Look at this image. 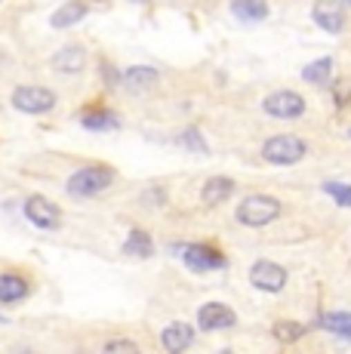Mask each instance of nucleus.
<instances>
[{
    "label": "nucleus",
    "instance_id": "f257e3e1",
    "mask_svg": "<svg viewBox=\"0 0 351 354\" xmlns=\"http://www.w3.org/2000/svg\"><path fill=\"white\" fill-rule=\"evenodd\" d=\"M278 216H281V201L272 194H249L238 203V209H234V219L247 228H265V225H272Z\"/></svg>",
    "mask_w": 351,
    "mask_h": 354
},
{
    "label": "nucleus",
    "instance_id": "f03ea898",
    "mask_svg": "<svg viewBox=\"0 0 351 354\" xmlns=\"http://www.w3.org/2000/svg\"><path fill=\"white\" fill-rule=\"evenodd\" d=\"M111 182H114L111 167H84V169H77V173L68 176L65 192L71 197H96V194H102Z\"/></svg>",
    "mask_w": 351,
    "mask_h": 354
},
{
    "label": "nucleus",
    "instance_id": "7ed1b4c3",
    "mask_svg": "<svg viewBox=\"0 0 351 354\" xmlns=\"http://www.w3.org/2000/svg\"><path fill=\"white\" fill-rule=\"evenodd\" d=\"M308 154V145L299 136H272V139L262 145V158L274 167H293Z\"/></svg>",
    "mask_w": 351,
    "mask_h": 354
},
{
    "label": "nucleus",
    "instance_id": "20e7f679",
    "mask_svg": "<svg viewBox=\"0 0 351 354\" xmlns=\"http://www.w3.org/2000/svg\"><path fill=\"white\" fill-rule=\"evenodd\" d=\"M10 102L22 114H46L56 105V93L46 90V86H16Z\"/></svg>",
    "mask_w": 351,
    "mask_h": 354
},
{
    "label": "nucleus",
    "instance_id": "39448f33",
    "mask_svg": "<svg viewBox=\"0 0 351 354\" xmlns=\"http://www.w3.org/2000/svg\"><path fill=\"white\" fill-rule=\"evenodd\" d=\"M262 108H265V114H272L278 120H296L305 114V99L293 90H278L272 96H265Z\"/></svg>",
    "mask_w": 351,
    "mask_h": 354
},
{
    "label": "nucleus",
    "instance_id": "423d86ee",
    "mask_svg": "<svg viewBox=\"0 0 351 354\" xmlns=\"http://www.w3.org/2000/svg\"><path fill=\"white\" fill-rule=\"evenodd\" d=\"M249 283L262 292H281L287 287V268L272 259H259V262L249 268Z\"/></svg>",
    "mask_w": 351,
    "mask_h": 354
},
{
    "label": "nucleus",
    "instance_id": "0eeeda50",
    "mask_svg": "<svg viewBox=\"0 0 351 354\" xmlns=\"http://www.w3.org/2000/svg\"><path fill=\"white\" fill-rule=\"evenodd\" d=\"M25 216H28L31 225H37L44 231H56L62 225V209L53 201H46L44 194H31L28 201H25Z\"/></svg>",
    "mask_w": 351,
    "mask_h": 354
},
{
    "label": "nucleus",
    "instance_id": "6e6552de",
    "mask_svg": "<svg viewBox=\"0 0 351 354\" xmlns=\"http://www.w3.org/2000/svg\"><path fill=\"white\" fill-rule=\"evenodd\" d=\"M176 253H182V262L188 265L191 271H216V268H225L228 259L213 247H204V243H185L179 247Z\"/></svg>",
    "mask_w": 351,
    "mask_h": 354
},
{
    "label": "nucleus",
    "instance_id": "1a4fd4ad",
    "mask_svg": "<svg viewBox=\"0 0 351 354\" xmlns=\"http://www.w3.org/2000/svg\"><path fill=\"white\" fill-rule=\"evenodd\" d=\"M234 324H238V315H234L225 302H207V305H200V311H198V326L207 333L231 330Z\"/></svg>",
    "mask_w": 351,
    "mask_h": 354
},
{
    "label": "nucleus",
    "instance_id": "9d476101",
    "mask_svg": "<svg viewBox=\"0 0 351 354\" xmlns=\"http://www.w3.org/2000/svg\"><path fill=\"white\" fill-rule=\"evenodd\" d=\"M191 342H194V326L191 324L176 321L170 326H164V333H160V345H164L170 354H182L185 348H191Z\"/></svg>",
    "mask_w": 351,
    "mask_h": 354
},
{
    "label": "nucleus",
    "instance_id": "9b49d317",
    "mask_svg": "<svg viewBox=\"0 0 351 354\" xmlns=\"http://www.w3.org/2000/svg\"><path fill=\"white\" fill-rule=\"evenodd\" d=\"M84 65H86V50L77 44L62 46V50L53 56V68H56L59 74H77V71H84Z\"/></svg>",
    "mask_w": 351,
    "mask_h": 354
},
{
    "label": "nucleus",
    "instance_id": "f8f14e48",
    "mask_svg": "<svg viewBox=\"0 0 351 354\" xmlns=\"http://www.w3.org/2000/svg\"><path fill=\"white\" fill-rule=\"evenodd\" d=\"M231 194H234V179H228V176H213V179L204 182L200 201H204L207 207H219V203H225Z\"/></svg>",
    "mask_w": 351,
    "mask_h": 354
},
{
    "label": "nucleus",
    "instance_id": "ddd939ff",
    "mask_svg": "<svg viewBox=\"0 0 351 354\" xmlns=\"http://www.w3.org/2000/svg\"><path fill=\"white\" fill-rule=\"evenodd\" d=\"M158 80H160V74L154 71V68H148V65H133V68H126V74H124V86H126L130 93H145V90H151Z\"/></svg>",
    "mask_w": 351,
    "mask_h": 354
},
{
    "label": "nucleus",
    "instance_id": "4468645a",
    "mask_svg": "<svg viewBox=\"0 0 351 354\" xmlns=\"http://www.w3.org/2000/svg\"><path fill=\"white\" fill-rule=\"evenodd\" d=\"M312 19H314L317 28H323L327 34H339L342 25H345V12L336 10L333 3H317L312 10Z\"/></svg>",
    "mask_w": 351,
    "mask_h": 354
},
{
    "label": "nucleus",
    "instance_id": "2eb2a0df",
    "mask_svg": "<svg viewBox=\"0 0 351 354\" xmlns=\"http://www.w3.org/2000/svg\"><path fill=\"white\" fill-rule=\"evenodd\" d=\"M28 296V281L22 274H0V302L10 305Z\"/></svg>",
    "mask_w": 351,
    "mask_h": 354
},
{
    "label": "nucleus",
    "instance_id": "dca6fc26",
    "mask_svg": "<svg viewBox=\"0 0 351 354\" xmlns=\"http://www.w3.org/2000/svg\"><path fill=\"white\" fill-rule=\"evenodd\" d=\"M154 253V243H151V234L142 228H133L130 237L124 243V256H133V259H148Z\"/></svg>",
    "mask_w": 351,
    "mask_h": 354
},
{
    "label": "nucleus",
    "instance_id": "f3484780",
    "mask_svg": "<svg viewBox=\"0 0 351 354\" xmlns=\"http://www.w3.org/2000/svg\"><path fill=\"white\" fill-rule=\"evenodd\" d=\"M231 12L240 22H262L268 16V0H234Z\"/></svg>",
    "mask_w": 351,
    "mask_h": 354
},
{
    "label": "nucleus",
    "instance_id": "a211bd4d",
    "mask_svg": "<svg viewBox=\"0 0 351 354\" xmlns=\"http://www.w3.org/2000/svg\"><path fill=\"white\" fill-rule=\"evenodd\" d=\"M86 16V6L84 3H77V0H68L65 6H59L56 12H53V28H71V25H77L80 19Z\"/></svg>",
    "mask_w": 351,
    "mask_h": 354
},
{
    "label": "nucleus",
    "instance_id": "6ab92c4d",
    "mask_svg": "<svg viewBox=\"0 0 351 354\" xmlns=\"http://www.w3.org/2000/svg\"><path fill=\"white\" fill-rule=\"evenodd\" d=\"M330 74H333V59L330 56L314 59V62H308L302 68V80H305V84H314V86L330 84Z\"/></svg>",
    "mask_w": 351,
    "mask_h": 354
},
{
    "label": "nucleus",
    "instance_id": "aec40b11",
    "mask_svg": "<svg viewBox=\"0 0 351 354\" xmlns=\"http://www.w3.org/2000/svg\"><path fill=\"white\" fill-rule=\"evenodd\" d=\"M317 326L336 336H351V311H330V315L317 317Z\"/></svg>",
    "mask_w": 351,
    "mask_h": 354
},
{
    "label": "nucleus",
    "instance_id": "412c9836",
    "mask_svg": "<svg viewBox=\"0 0 351 354\" xmlns=\"http://www.w3.org/2000/svg\"><path fill=\"white\" fill-rule=\"evenodd\" d=\"M80 124L86 129H93V133H108V129H117L120 120H117V114H111V111H86L84 118H80Z\"/></svg>",
    "mask_w": 351,
    "mask_h": 354
},
{
    "label": "nucleus",
    "instance_id": "4be33fe9",
    "mask_svg": "<svg viewBox=\"0 0 351 354\" xmlns=\"http://www.w3.org/2000/svg\"><path fill=\"white\" fill-rule=\"evenodd\" d=\"M272 333H274V339L278 342H299L302 336H305V326H302L299 321H278L272 326Z\"/></svg>",
    "mask_w": 351,
    "mask_h": 354
},
{
    "label": "nucleus",
    "instance_id": "5701e85b",
    "mask_svg": "<svg viewBox=\"0 0 351 354\" xmlns=\"http://www.w3.org/2000/svg\"><path fill=\"white\" fill-rule=\"evenodd\" d=\"M323 192L333 197L339 207H351V185H342V182H323Z\"/></svg>",
    "mask_w": 351,
    "mask_h": 354
},
{
    "label": "nucleus",
    "instance_id": "b1692460",
    "mask_svg": "<svg viewBox=\"0 0 351 354\" xmlns=\"http://www.w3.org/2000/svg\"><path fill=\"white\" fill-rule=\"evenodd\" d=\"M179 142L185 148H191V151H200V154H207L210 151V145L204 142V136H200V129H185V133L179 136Z\"/></svg>",
    "mask_w": 351,
    "mask_h": 354
},
{
    "label": "nucleus",
    "instance_id": "393cba45",
    "mask_svg": "<svg viewBox=\"0 0 351 354\" xmlns=\"http://www.w3.org/2000/svg\"><path fill=\"white\" fill-rule=\"evenodd\" d=\"M105 351H130V354H136L139 345L133 342V339H111V342L105 345Z\"/></svg>",
    "mask_w": 351,
    "mask_h": 354
},
{
    "label": "nucleus",
    "instance_id": "a878e982",
    "mask_svg": "<svg viewBox=\"0 0 351 354\" xmlns=\"http://www.w3.org/2000/svg\"><path fill=\"white\" fill-rule=\"evenodd\" d=\"M345 99H351V80H339V86H336V102L345 105Z\"/></svg>",
    "mask_w": 351,
    "mask_h": 354
},
{
    "label": "nucleus",
    "instance_id": "bb28decb",
    "mask_svg": "<svg viewBox=\"0 0 351 354\" xmlns=\"http://www.w3.org/2000/svg\"><path fill=\"white\" fill-rule=\"evenodd\" d=\"M133 3H145V0H133Z\"/></svg>",
    "mask_w": 351,
    "mask_h": 354
},
{
    "label": "nucleus",
    "instance_id": "cd10ccee",
    "mask_svg": "<svg viewBox=\"0 0 351 354\" xmlns=\"http://www.w3.org/2000/svg\"><path fill=\"white\" fill-rule=\"evenodd\" d=\"M342 3H351V0H342Z\"/></svg>",
    "mask_w": 351,
    "mask_h": 354
},
{
    "label": "nucleus",
    "instance_id": "c85d7f7f",
    "mask_svg": "<svg viewBox=\"0 0 351 354\" xmlns=\"http://www.w3.org/2000/svg\"><path fill=\"white\" fill-rule=\"evenodd\" d=\"M0 321H3V315H0Z\"/></svg>",
    "mask_w": 351,
    "mask_h": 354
},
{
    "label": "nucleus",
    "instance_id": "c756f323",
    "mask_svg": "<svg viewBox=\"0 0 351 354\" xmlns=\"http://www.w3.org/2000/svg\"><path fill=\"white\" fill-rule=\"evenodd\" d=\"M348 136H351V133H348Z\"/></svg>",
    "mask_w": 351,
    "mask_h": 354
}]
</instances>
